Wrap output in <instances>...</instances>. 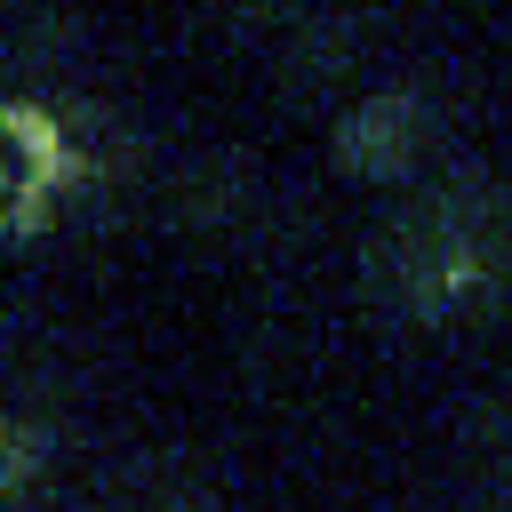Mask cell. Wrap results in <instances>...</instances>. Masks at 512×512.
I'll return each mask as SVG.
<instances>
[{"mask_svg":"<svg viewBox=\"0 0 512 512\" xmlns=\"http://www.w3.org/2000/svg\"><path fill=\"white\" fill-rule=\"evenodd\" d=\"M16 8H24V0H0V16H16Z\"/></svg>","mask_w":512,"mask_h":512,"instance_id":"8992f818","label":"cell"},{"mask_svg":"<svg viewBox=\"0 0 512 512\" xmlns=\"http://www.w3.org/2000/svg\"><path fill=\"white\" fill-rule=\"evenodd\" d=\"M432 152H440V112H432V96L408 88V80L360 96V104L336 120V168L360 176V184L400 192V184H416V168H424Z\"/></svg>","mask_w":512,"mask_h":512,"instance_id":"7a4b0ae2","label":"cell"},{"mask_svg":"<svg viewBox=\"0 0 512 512\" xmlns=\"http://www.w3.org/2000/svg\"><path fill=\"white\" fill-rule=\"evenodd\" d=\"M88 512H208V496L184 480V472H128V480H112Z\"/></svg>","mask_w":512,"mask_h":512,"instance_id":"277c9868","label":"cell"},{"mask_svg":"<svg viewBox=\"0 0 512 512\" xmlns=\"http://www.w3.org/2000/svg\"><path fill=\"white\" fill-rule=\"evenodd\" d=\"M360 280L400 320H464L512 296V176L400 192L360 240Z\"/></svg>","mask_w":512,"mask_h":512,"instance_id":"6da1fadb","label":"cell"},{"mask_svg":"<svg viewBox=\"0 0 512 512\" xmlns=\"http://www.w3.org/2000/svg\"><path fill=\"white\" fill-rule=\"evenodd\" d=\"M56 472V424L24 400H0V512L32 504Z\"/></svg>","mask_w":512,"mask_h":512,"instance_id":"3957f363","label":"cell"},{"mask_svg":"<svg viewBox=\"0 0 512 512\" xmlns=\"http://www.w3.org/2000/svg\"><path fill=\"white\" fill-rule=\"evenodd\" d=\"M480 456H488V480H496V496L512 504V408L496 416V432L480 440Z\"/></svg>","mask_w":512,"mask_h":512,"instance_id":"5b68a950","label":"cell"}]
</instances>
